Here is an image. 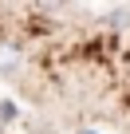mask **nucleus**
<instances>
[{"label":"nucleus","instance_id":"obj_1","mask_svg":"<svg viewBox=\"0 0 130 134\" xmlns=\"http://www.w3.org/2000/svg\"><path fill=\"white\" fill-rule=\"evenodd\" d=\"M24 71V51L16 43H0V75H20Z\"/></svg>","mask_w":130,"mask_h":134},{"label":"nucleus","instance_id":"obj_2","mask_svg":"<svg viewBox=\"0 0 130 134\" xmlns=\"http://www.w3.org/2000/svg\"><path fill=\"white\" fill-rule=\"evenodd\" d=\"M79 134H95V130H79Z\"/></svg>","mask_w":130,"mask_h":134}]
</instances>
